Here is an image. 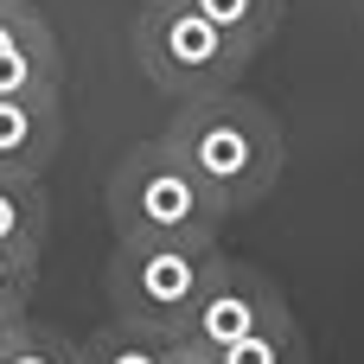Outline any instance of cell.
<instances>
[{"mask_svg": "<svg viewBox=\"0 0 364 364\" xmlns=\"http://www.w3.org/2000/svg\"><path fill=\"white\" fill-rule=\"evenodd\" d=\"M250 58L256 51H243L230 32H218L192 0H147L134 13V64L173 102L211 96V90H237Z\"/></svg>", "mask_w": 364, "mask_h": 364, "instance_id": "3957f363", "label": "cell"}, {"mask_svg": "<svg viewBox=\"0 0 364 364\" xmlns=\"http://www.w3.org/2000/svg\"><path fill=\"white\" fill-rule=\"evenodd\" d=\"M166 346H173V364H218V352H198L186 339H166Z\"/></svg>", "mask_w": 364, "mask_h": 364, "instance_id": "5bb4252c", "label": "cell"}, {"mask_svg": "<svg viewBox=\"0 0 364 364\" xmlns=\"http://www.w3.org/2000/svg\"><path fill=\"white\" fill-rule=\"evenodd\" d=\"M51 230V198H45V173H0V250L38 256Z\"/></svg>", "mask_w": 364, "mask_h": 364, "instance_id": "ba28073f", "label": "cell"}, {"mask_svg": "<svg viewBox=\"0 0 364 364\" xmlns=\"http://www.w3.org/2000/svg\"><path fill=\"white\" fill-rule=\"evenodd\" d=\"M64 147V102L58 90L0 96V173H45Z\"/></svg>", "mask_w": 364, "mask_h": 364, "instance_id": "52a82bcc", "label": "cell"}, {"mask_svg": "<svg viewBox=\"0 0 364 364\" xmlns=\"http://www.w3.org/2000/svg\"><path fill=\"white\" fill-rule=\"evenodd\" d=\"M32 282H38V256L0 250V307H26L32 301Z\"/></svg>", "mask_w": 364, "mask_h": 364, "instance_id": "4fadbf2b", "label": "cell"}, {"mask_svg": "<svg viewBox=\"0 0 364 364\" xmlns=\"http://www.w3.org/2000/svg\"><path fill=\"white\" fill-rule=\"evenodd\" d=\"M83 364H173L166 333H147L134 320H109L102 333L83 339Z\"/></svg>", "mask_w": 364, "mask_h": 364, "instance_id": "9c48e42d", "label": "cell"}, {"mask_svg": "<svg viewBox=\"0 0 364 364\" xmlns=\"http://www.w3.org/2000/svg\"><path fill=\"white\" fill-rule=\"evenodd\" d=\"M198 179L205 192L237 218L250 205L269 198V186L282 179V160H288V141H282V122L237 96V90H211V96H186L160 134Z\"/></svg>", "mask_w": 364, "mask_h": 364, "instance_id": "6da1fadb", "label": "cell"}, {"mask_svg": "<svg viewBox=\"0 0 364 364\" xmlns=\"http://www.w3.org/2000/svg\"><path fill=\"white\" fill-rule=\"evenodd\" d=\"M282 314H288V294H282L262 269L224 256V262L211 269L205 294L192 301V314L179 320L173 339H186V346H198V352H224L230 339H243V333H256V326H269V320H282Z\"/></svg>", "mask_w": 364, "mask_h": 364, "instance_id": "5b68a950", "label": "cell"}, {"mask_svg": "<svg viewBox=\"0 0 364 364\" xmlns=\"http://www.w3.org/2000/svg\"><path fill=\"white\" fill-rule=\"evenodd\" d=\"M192 6H198L218 32H230L243 51H262L269 32L282 26V6H288V0H192Z\"/></svg>", "mask_w": 364, "mask_h": 364, "instance_id": "8fae6325", "label": "cell"}, {"mask_svg": "<svg viewBox=\"0 0 364 364\" xmlns=\"http://www.w3.org/2000/svg\"><path fill=\"white\" fill-rule=\"evenodd\" d=\"M0 364H6V358H0Z\"/></svg>", "mask_w": 364, "mask_h": 364, "instance_id": "2e32d148", "label": "cell"}, {"mask_svg": "<svg viewBox=\"0 0 364 364\" xmlns=\"http://www.w3.org/2000/svg\"><path fill=\"white\" fill-rule=\"evenodd\" d=\"M224 262L218 243H166V237H115L109 256V307L147 333H179L192 301L205 294L211 269Z\"/></svg>", "mask_w": 364, "mask_h": 364, "instance_id": "277c9868", "label": "cell"}, {"mask_svg": "<svg viewBox=\"0 0 364 364\" xmlns=\"http://www.w3.org/2000/svg\"><path fill=\"white\" fill-rule=\"evenodd\" d=\"M102 205H109L115 237H166V243H218L230 218L166 141H134L115 160Z\"/></svg>", "mask_w": 364, "mask_h": 364, "instance_id": "7a4b0ae2", "label": "cell"}, {"mask_svg": "<svg viewBox=\"0 0 364 364\" xmlns=\"http://www.w3.org/2000/svg\"><path fill=\"white\" fill-rule=\"evenodd\" d=\"M64 83L58 32L32 0H0V96H32Z\"/></svg>", "mask_w": 364, "mask_h": 364, "instance_id": "8992f818", "label": "cell"}, {"mask_svg": "<svg viewBox=\"0 0 364 364\" xmlns=\"http://www.w3.org/2000/svg\"><path fill=\"white\" fill-rule=\"evenodd\" d=\"M6 364H83V346L64 339V333H51V326H38L26 314L19 333H13V346H6Z\"/></svg>", "mask_w": 364, "mask_h": 364, "instance_id": "7c38bea8", "label": "cell"}, {"mask_svg": "<svg viewBox=\"0 0 364 364\" xmlns=\"http://www.w3.org/2000/svg\"><path fill=\"white\" fill-rule=\"evenodd\" d=\"M19 320H26V307H0V358L13 346V333H19Z\"/></svg>", "mask_w": 364, "mask_h": 364, "instance_id": "9a60e30c", "label": "cell"}, {"mask_svg": "<svg viewBox=\"0 0 364 364\" xmlns=\"http://www.w3.org/2000/svg\"><path fill=\"white\" fill-rule=\"evenodd\" d=\"M218 364H307V333H301L294 314H282V320H269V326L230 339V346L218 352Z\"/></svg>", "mask_w": 364, "mask_h": 364, "instance_id": "30bf717a", "label": "cell"}]
</instances>
